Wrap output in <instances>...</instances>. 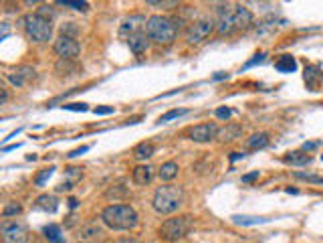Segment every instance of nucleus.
Listing matches in <instances>:
<instances>
[{
    "mask_svg": "<svg viewBox=\"0 0 323 243\" xmlns=\"http://www.w3.org/2000/svg\"><path fill=\"white\" fill-rule=\"evenodd\" d=\"M238 158H244V154H242V152H232V154H231V160H232V162H236Z\"/></svg>",
    "mask_w": 323,
    "mask_h": 243,
    "instance_id": "obj_41",
    "label": "nucleus"
},
{
    "mask_svg": "<svg viewBox=\"0 0 323 243\" xmlns=\"http://www.w3.org/2000/svg\"><path fill=\"white\" fill-rule=\"evenodd\" d=\"M295 179H299V181H307V182H313V184H323V177H317V175L295 173Z\"/></svg>",
    "mask_w": 323,
    "mask_h": 243,
    "instance_id": "obj_28",
    "label": "nucleus"
},
{
    "mask_svg": "<svg viewBox=\"0 0 323 243\" xmlns=\"http://www.w3.org/2000/svg\"><path fill=\"white\" fill-rule=\"evenodd\" d=\"M178 170H180V166H178V162H174V160H168V162H164L162 166H160V170H158V175H160V179L162 181H174L178 177Z\"/></svg>",
    "mask_w": 323,
    "mask_h": 243,
    "instance_id": "obj_17",
    "label": "nucleus"
},
{
    "mask_svg": "<svg viewBox=\"0 0 323 243\" xmlns=\"http://www.w3.org/2000/svg\"><path fill=\"white\" fill-rule=\"evenodd\" d=\"M55 53L61 57V59H75L79 53H81V47L79 43L73 39V37H67V35H61L57 41H55Z\"/></svg>",
    "mask_w": 323,
    "mask_h": 243,
    "instance_id": "obj_7",
    "label": "nucleus"
},
{
    "mask_svg": "<svg viewBox=\"0 0 323 243\" xmlns=\"http://www.w3.org/2000/svg\"><path fill=\"white\" fill-rule=\"evenodd\" d=\"M231 219L236 225H261V223L271 221V219H267V217H251V215H232Z\"/></svg>",
    "mask_w": 323,
    "mask_h": 243,
    "instance_id": "obj_19",
    "label": "nucleus"
},
{
    "mask_svg": "<svg viewBox=\"0 0 323 243\" xmlns=\"http://www.w3.org/2000/svg\"><path fill=\"white\" fill-rule=\"evenodd\" d=\"M255 179H259V170H255V173H248L242 177V182H253Z\"/></svg>",
    "mask_w": 323,
    "mask_h": 243,
    "instance_id": "obj_36",
    "label": "nucleus"
},
{
    "mask_svg": "<svg viewBox=\"0 0 323 243\" xmlns=\"http://www.w3.org/2000/svg\"><path fill=\"white\" fill-rule=\"evenodd\" d=\"M97 235H101V227L95 225V223H91L79 231V239H95Z\"/></svg>",
    "mask_w": 323,
    "mask_h": 243,
    "instance_id": "obj_25",
    "label": "nucleus"
},
{
    "mask_svg": "<svg viewBox=\"0 0 323 243\" xmlns=\"http://www.w3.org/2000/svg\"><path fill=\"white\" fill-rule=\"evenodd\" d=\"M194 227V221L190 215H180L174 219H166V221L160 225V237L164 241H180L184 239Z\"/></svg>",
    "mask_w": 323,
    "mask_h": 243,
    "instance_id": "obj_4",
    "label": "nucleus"
},
{
    "mask_svg": "<svg viewBox=\"0 0 323 243\" xmlns=\"http://www.w3.org/2000/svg\"><path fill=\"white\" fill-rule=\"evenodd\" d=\"M218 126L214 122H204V124H198L194 128H190L188 136L192 142H198V144H204V142H210L214 138H218Z\"/></svg>",
    "mask_w": 323,
    "mask_h": 243,
    "instance_id": "obj_9",
    "label": "nucleus"
},
{
    "mask_svg": "<svg viewBox=\"0 0 323 243\" xmlns=\"http://www.w3.org/2000/svg\"><path fill=\"white\" fill-rule=\"evenodd\" d=\"M154 152H156V146H154L152 142H141V144H138L136 148H134V156H136L138 160L150 158V156H154Z\"/></svg>",
    "mask_w": 323,
    "mask_h": 243,
    "instance_id": "obj_20",
    "label": "nucleus"
},
{
    "mask_svg": "<svg viewBox=\"0 0 323 243\" xmlns=\"http://www.w3.org/2000/svg\"><path fill=\"white\" fill-rule=\"evenodd\" d=\"M246 146L251 150H259V148H265V146H269V134L261 132V134H253L251 138L246 140Z\"/></svg>",
    "mask_w": 323,
    "mask_h": 243,
    "instance_id": "obj_22",
    "label": "nucleus"
},
{
    "mask_svg": "<svg viewBox=\"0 0 323 243\" xmlns=\"http://www.w3.org/2000/svg\"><path fill=\"white\" fill-rule=\"evenodd\" d=\"M214 29H216V24L210 18H200V20H196L194 24H190V29L186 33V41L190 45H200V43H204L212 35Z\"/></svg>",
    "mask_w": 323,
    "mask_h": 243,
    "instance_id": "obj_6",
    "label": "nucleus"
},
{
    "mask_svg": "<svg viewBox=\"0 0 323 243\" xmlns=\"http://www.w3.org/2000/svg\"><path fill=\"white\" fill-rule=\"evenodd\" d=\"M147 6H156V8H172V6H178V2H174V0H170V2H158V0H147Z\"/></svg>",
    "mask_w": 323,
    "mask_h": 243,
    "instance_id": "obj_31",
    "label": "nucleus"
},
{
    "mask_svg": "<svg viewBox=\"0 0 323 243\" xmlns=\"http://www.w3.org/2000/svg\"><path fill=\"white\" fill-rule=\"evenodd\" d=\"M57 199L53 194H41L37 199V209H43V211H48V213H55L57 211Z\"/></svg>",
    "mask_w": 323,
    "mask_h": 243,
    "instance_id": "obj_21",
    "label": "nucleus"
},
{
    "mask_svg": "<svg viewBox=\"0 0 323 243\" xmlns=\"http://www.w3.org/2000/svg\"><path fill=\"white\" fill-rule=\"evenodd\" d=\"M43 231H45V237L51 241V243H65V237L61 233V227L59 225H46Z\"/></svg>",
    "mask_w": 323,
    "mask_h": 243,
    "instance_id": "obj_23",
    "label": "nucleus"
},
{
    "mask_svg": "<svg viewBox=\"0 0 323 243\" xmlns=\"http://www.w3.org/2000/svg\"><path fill=\"white\" fill-rule=\"evenodd\" d=\"M218 35H232L236 31L234 24V6H220L218 10V24H216Z\"/></svg>",
    "mask_w": 323,
    "mask_h": 243,
    "instance_id": "obj_10",
    "label": "nucleus"
},
{
    "mask_svg": "<svg viewBox=\"0 0 323 243\" xmlns=\"http://www.w3.org/2000/svg\"><path fill=\"white\" fill-rule=\"evenodd\" d=\"M6 79H8L12 85H16V87H22V85H27V81L35 79V69H33V67H18L16 71L8 73V75H6Z\"/></svg>",
    "mask_w": 323,
    "mask_h": 243,
    "instance_id": "obj_13",
    "label": "nucleus"
},
{
    "mask_svg": "<svg viewBox=\"0 0 323 243\" xmlns=\"http://www.w3.org/2000/svg\"><path fill=\"white\" fill-rule=\"evenodd\" d=\"M214 79H229V73H216Z\"/></svg>",
    "mask_w": 323,
    "mask_h": 243,
    "instance_id": "obj_43",
    "label": "nucleus"
},
{
    "mask_svg": "<svg viewBox=\"0 0 323 243\" xmlns=\"http://www.w3.org/2000/svg\"><path fill=\"white\" fill-rule=\"evenodd\" d=\"M22 211V207L18 205V203H10V205H6L4 209H2V217H10V215H18Z\"/></svg>",
    "mask_w": 323,
    "mask_h": 243,
    "instance_id": "obj_29",
    "label": "nucleus"
},
{
    "mask_svg": "<svg viewBox=\"0 0 323 243\" xmlns=\"http://www.w3.org/2000/svg\"><path fill=\"white\" fill-rule=\"evenodd\" d=\"M184 203V188L178 184H164L154 192L152 207L160 215L176 213Z\"/></svg>",
    "mask_w": 323,
    "mask_h": 243,
    "instance_id": "obj_2",
    "label": "nucleus"
},
{
    "mask_svg": "<svg viewBox=\"0 0 323 243\" xmlns=\"http://www.w3.org/2000/svg\"><path fill=\"white\" fill-rule=\"evenodd\" d=\"M57 4L59 6H67V8H73V10H81V12H85L89 8L87 2H77V0H59Z\"/></svg>",
    "mask_w": 323,
    "mask_h": 243,
    "instance_id": "obj_26",
    "label": "nucleus"
},
{
    "mask_svg": "<svg viewBox=\"0 0 323 243\" xmlns=\"http://www.w3.org/2000/svg\"><path fill=\"white\" fill-rule=\"evenodd\" d=\"M313 148H317V142H309V144L305 142V144H303V152H307V154H309V150H313Z\"/></svg>",
    "mask_w": 323,
    "mask_h": 243,
    "instance_id": "obj_38",
    "label": "nucleus"
},
{
    "mask_svg": "<svg viewBox=\"0 0 323 243\" xmlns=\"http://www.w3.org/2000/svg\"><path fill=\"white\" fill-rule=\"evenodd\" d=\"M101 221L113 231H130L138 225L139 217L132 205H109L101 211Z\"/></svg>",
    "mask_w": 323,
    "mask_h": 243,
    "instance_id": "obj_1",
    "label": "nucleus"
},
{
    "mask_svg": "<svg viewBox=\"0 0 323 243\" xmlns=\"http://www.w3.org/2000/svg\"><path fill=\"white\" fill-rule=\"evenodd\" d=\"M145 22V18L141 16V14H132L130 18H126L123 20V24H121V29H119V35L121 37H126V39H130L132 35H136V33H139L141 29V24Z\"/></svg>",
    "mask_w": 323,
    "mask_h": 243,
    "instance_id": "obj_12",
    "label": "nucleus"
},
{
    "mask_svg": "<svg viewBox=\"0 0 323 243\" xmlns=\"http://www.w3.org/2000/svg\"><path fill=\"white\" fill-rule=\"evenodd\" d=\"M154 179V168L150 164H138L134 170H132V181L134 184L138 186H145V184H150Z\"/></svg>",
    "mask_w": 323,
    "mask_h": 243,
    "instance_id": "obj_11",
    "label": "nucleus"
},
{
    "mask_svg": "<svg viewBox=\"0 0 323 243\" xmlns=\"http://www.w3.org/2000/svg\"><path fill=\"white\" fill-rule=\"evenodd\" d=\"M231 114H232V112H231L229 108H218V110H216V118H218V120H229Z\"/></svg>",
    "mask_w": 323,
    "mask_h": 243,
    "instance_id": "obj_33",
    "label": "nucleus"
},
{
    "mask_svg": "<svg viewBox=\"0 0 323 243\" xmlns=\"http://www.w3.org/2000/svg\"><path fill=\"white\" fill-rule=\"evenodd\" d=\"M285 164H291V166H307L311 162V154L303 152V150H295V152H289L285 154L283 158Z\"/></svg>",
    "mask_w": 323,
    "mask_h": 243,
    "instance_id": "obj_16",
    "label": "nucleus"
},
{
    "mask_svg": "<svg viewBox=\"0 0 323 243\" xmlns=\"http://www.w3.org/2000/svg\"><path fill=\"white\" fill-rule=\"evenodd\" d=\"M275 69H277L279 73H293V71L297 69V61H295V57H291V55H281V57L275 61Z\"/></svg>",
    "mask_w": 323,
    "mask_h": 243,
    "instance_id": "obj_18",
    "label": "nucleus"
},
{
    "mask_svg": "<svg viewBox=\"0 0 323 243\" xmlns=\"http://www.w3.org/2000/svg\"><path fill=\"white\" fill-rule=\"evenodd\" d=\"M87 150H89V146H81V148H77V150H73V152H71L69 156H71V158H75V156H81V154H85Z\"/></svg>",
    "mask_w": 323,
    "mask_h": 243,
    "instance_id": "obj_37",
    "label": "nucleus"
},
{
    "mask_svg": "<svg viewBox=\"0 0 323 243\" xmlns=\"http://www.w3.org/2000/svg\"><path fill=\"white\" fill-rule=\"evenodd\" d=\"M253 20H255V16H253V12L248 10L246 6H242V4H236L234 6V24H236V31L248 29L253 24Z\"/></svg>",
    "mask_w": 323,
    "mask_h": 243,
    "instance_id": "obj_14",
    "label": "nucleus"
},
{
    "mask_svg": "<svg viewBox=\"0 0 323 243\" xmlns=\"http://www.w3.org/2000/svg\"><path fill=\"white\" fill-rule=\"evenodd\" d=\"M69 205H71V209H75V207H77V201H75V199H71Z\"/></svg>",
    "mask_w": 323,
    "mask_h": 243,
    "instance_id": "obj_44",
    "label": "nucleus"
},
{
    "mask_svg": "<svg viewBox=\"0 0 323 243\" xmlns=\"http://www.w3.org/2000/svg\"><path fill=\"white\" fill-rule=\"evenodd\" d=\"M2 237H4V243H27L29 241V231L22 223L4 221L2 223Z\"/></svg>",
    "mask_w": 323,
    "mask_h": 243,
    "instance_id": "obj_8",
    "label": "nucleus"
},
{
    "mask_svg": "<svg viewBox=\"0 0 323 243\" xmlns=\"http://www.w3.org/2000/svg\"><path fill=\"white\" fill-rule=\"evenodd\" d=\"M321 160H323V154H321Z\"/></svg>",
    "mask_w": 323,
    "mask_h": 243,
    "instance_id": "obj_45",
    "label": "nucleus"
},
{
    "mask_svg": "<svg viewBox=\"0 0 323 243\" xmlns=\"http://www.w3.org/2000/svg\"><path fill=\"white\" fill-rule=\"evenodd\" d=\"M53 170H55L53 166H48V168H45V170H43V173H41V175H39V177L35 179V182H37L39 186H43L46 179H51V175H53Z\"/></svg>",
    "mask_w": 323,
    "mask_h": 243,
    "instance_id": "obj_30",
    "label": "nucleus"
},
{
    "mask_svg": "<svg viewBox=\"0 0 323 243\" xmlns=\"http://www.w3.org/2000/svg\"><path fill=\"white\" fill-rule=\"evenodd\" d=\"M267 55L265 53H259V55H255V59L253 61H248L246 65H244V69H248V67H253V65H257V63H263V59H265Z\"/></svg>",
    "mask_w": 323,
    "mask_h": 243,
    "instance_id": "obj_34",
    "label": "nucleus"
},
{
    "mask_svg": "<svg viewBox=\"0 0 323 243\" xmlns=\"http://www.w3.org/2000/svg\"><path fill=\"white\" fill-rule=\"evenodd\" d=\"M16 148H20V144H12V146H4V148H2V152H8V150H16Z\"/></svg>",
    "mask_w": 323,
    "mask_h": 243,
    "instance_id": "obj_42",
    "label": "nucleus"
},
{
    "mask_svg": "<svg viewBox=\"0 0 323 243\" xmlns=\"http://www.w3.org/2000/svg\"><path fill=\"white\" fill-rule=\"evenodd\" d=\"M6 100H8V91H6V89H2V95H0V106H4V104H6Z\"/></svg>",
    "mask_w": 323,
    "mask_h": 243,
    "instance_id": "obj_39",
    "label": "nucleus"
},
{
    "mask_svg": "<svg viewBox=\"0 0 323 243\" xmlns=\"http://www.w3.org/2000/svg\"><path fill=\"white\" fill-rule=\"evenodd\" d=\"M128 45H130L134 55H141V53H145L147 45H150V37L145 35V31H139V33H136V35H132L128 39Z\"/></svg>",
    "mask_w": 323,
    "mask_h": 243,
    "instance_id": "obj_15",
    "label": "nucleus"
},
{
    "mask_svg": "<svg viewBox=\"0 0 323 243\" xmlns=\"http://www.w3.org/2000/svg\"><path fill=\"white\" fill-rule=\"evenodd\" d=\"M184 114H186V110H170V112H166L164 116H160L158 124H168V122L176 120V118H180V116H184Z\"/></svg>",
    "mask_w": 323,
    "mask_h": 243,
    "instance_id": "obj_27",
    "label": "nucleus"
},
{
    "mask_svg": "<svg viewBox=\"0 0 323 243\" xmlns=\"http://www.w3.org/2000/svg\"><path fill=\"white\" fill-rule=\"evenodd\" d=\"M145 35L150 37V41H154L158 45H170L174 39H176V24L166 16L154 14V16L147 18Z\"/></svg>",
    "mask_w": 323,
    "mask_h": 243,
    "instance_id": "obj_3",
    "label": "nucleus"
},
{
    "mask_svg": "<svg viewBox=\"0 0 323 243\" xmlns=\"http://www.w3.org/2000/svg\"><path fill=\"white\" fill-rule=\"evenodd\" d=\"M240 132H242L240 126H236V124H229L225 130H220V132H218V138H220V140H225V142H231V140L238 138Z\"/></svg>",
    "mask_w": 323,
    "mask_h": 243,
    "instance_id": "obj_24",
    "label": "nucleus"
},
{
    "mask_svg": "<svg viewBox=\"0 0 323 243\" xmlns=\"http://www.w3.org/2000/svg\"><path fill=\"white\" fill-rule=\"evenodd\" d=\"M97 116H107V114H113V108L111 106H107V108H95L93 110Z\"/></svg>",
    "mask_w": 323,
    "mask_h": 243,
    "instance_id": "obj_35",
    "label": "nucleus"
},
{
    "mask_svg": "<svg viewBox=\"0 0 323 243\" xmlns=\"http://www.w3.org/2000/svg\"><path fill=\"white\" fill-rule=\"evenodd\" d=\"M24 31H27V35L37 41V43H48L53 37V22L51 18H45L41 14H27L24 16Z\"/></svg>",
    "mask_w": 323,
    "mask_h": 243,
    "instance_id": "obj_5",
    "label": "nucleus"
},
{
    "mask_svg": "<svg viewBox=\"0 0 323 243\" xmlns=\"http://www.w3.org/2000/svg\"><path fill=\"white\" fill-rule=\"evenodd\" d=\"M117 243H139L138 239H134V237H123V239H119Z\"/></svg>",
    "mask_w": 323,
    "mask_h": 243,
    "instance_id": "obj_40",
    "label": "nucleus"
},
{
    "mask_svg": "<svg viewBox=\"0 0 323 243\" xmlns=\"http://www.w3.org/2000/svg\"><path fill=\"white\" fill-rule=\"evenodd\" d=\"M63 110H69V112H87V104H65Z\"/></svg>",
    "mask_w": 323,
    "mask_h": 243,
    "instance_id": "obj_32",
    "label": "nucleus"
}]
</instances>
